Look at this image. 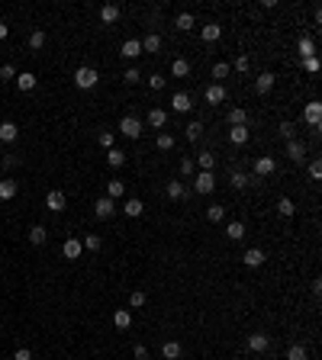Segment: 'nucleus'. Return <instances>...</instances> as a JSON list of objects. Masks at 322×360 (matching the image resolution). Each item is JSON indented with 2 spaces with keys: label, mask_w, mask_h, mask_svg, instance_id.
<instances>
[{
  "label": "nucleus",
  "mask_w": 322,
  "mask_h": 360,
  "mask_svg": "<svg viewBox=\"0 0 322 360\" xmlns=\"http://www.w3.org/2000/svg\"><path fill=\"white\" fill-rule=\"evenodd\" d=\"M97 81H100V74H97V68H78L74 71V84L81 90H90V87H97Z\"/></svg>",
  "instance_id": "nucleus-1"
},
{
  "label": "nucleus",
  "mask_w": 322,
  "mask_h": 360,
  "mask_svg": "<svg viewBox=\"0 0 322 360\" xmlns=\"http://www.w3.org/2000/svg\"><path fill=\"white\" fill-rule=\"evenodd\" d=\"M213 187H216V177H213V171H200V174H194V190H197L200 196L213 193Z\"/></svg>",
  "instance_id": "nucleus-2"
},
{
  "label": "nucleus",
  "mask_w": 322,
  "mask_h": 360,
  "mask_svg": "<svg viewBox=\"0 0 322 360\" xmlns=\"http://www.w3.org/2000/svg\"><path fill=\"white\" fill-rule=\"evenodd\" d=\"M268 347H271V334H264V331L248 334V351H252V354H264Z\"/></svg>",
  "instance_id": "nucleus-3"
},
{
  "label": "nucleus",
  "mask_w": 322,
  "mask_h": 360,
  "mask_svg": "<svg viewBox=\"0 0 322 360\" xmlns=\"http://www.w3.org/2000/svg\"><path fill=\"white\" fill-rule=\"evenodd\" d=\"M119 132H123L126 138H139L142 135V123L136 116H123V119H119Z\"/></svg>",
  "instance_id": "nucleus-4"
},
{
  "label": "nucleus",
  "mask_w": 322,
  "mask_h": 360,
  "mask_svg": "<svg viewBox=\"0 0 322 360\" xmlns=\"http://www.w3.org/2000/svg\"><path fill=\"white\" fill-rule=\"evenodd\" d=\"M303 123H309L313 129H319V123H322V103H319V100L306 103V110H303Z\"/></svg>",
  "instance_id": "nucleus-5"
},
{
  "label": "nucleus",
  "mask_w": 322,
  "mask_h": 360,
  "mask_svg": "<svg viewBox=\"0 0 322 360\" xmlns=\"http://www.w3.org/2000/svg\"><path fill=\"white\" fill-rule=\"evenodd\" d=\"M93 212H97V219H113V215H116V203L110 196H100L97 203H93Z\"/></svg>",
  "instance_id": "nucleus-6"
},
{
  "label": "nucleus",
  "mask_w": 322,
  "mask_h": 360,
  "mask_svg": "<svg viewBox=\"0 0 322 360\" xmlns=\"http://www.w3.org/2000/svg\"><path fill=\"white\" fill-rule=\"evenodd\" d=\"M68 206V199H65V193L62 190H52L49 196H45V209H52V212H62Z\"/></svg>",
  "instance_id": "nucleus-7"
},
{
  "label": "nucleus",
  "mask_w": 322,
  "mask_h": 360,
  "mask_svg": "<svg viewBox=\"0 0 322 360\" xmlns=\"http://www.w3.org/2000/svg\"><path fill=\"white\" fill-rule=\"evenodd\" d=\"M287 158L293 161V164H303V158H306V145H303V142H287Z\"/></svg>",
  "instance_id": "nucleus-8"
},
{
  "label": "nucleus",
  "mask_w": 322,
  "mask_h": 360,
  "mask_svg": "<svg viewBox=\"0 0 322 360\" xmlns=\"http://www.w3.org/2000/svg\"><path fill=\"white\" fill-rule=\"evenodd\" d=\"M242 264H245V267H261V264H264V251H261V248H248L242 254Z\"/></svg>",
  "instance_id": "nucleus-9"
},
{
  "label": "nucleus",
  "mask_w": 322,
  "mask_h": 360,
  "mask_svg": "<svg viewBox=\"0 0 322 360\" xmlns=\"http://www.w3.org/2000/svg\"><path fill=\"white\" fill-rule=\"evenodd\" d=\"M248 138H252V129H248V126H232L229 129V142H232V145H245Z\"/></svg>",
  "instance_id": "nucleus-10"
},
{
  "label": "nucleus",
  "mask_w": 322,
  "mask_h": 360,
  "mask_svg": "<svg viewBox=\"0 0 322 360\" xmlns=\"http://www.w3.org/2000/svg\"><path fill=\"white\" fill-rule=\"evenodd\" d=\"M274 171H277V161H274V158H258L255 161V174L258 177H271Z\"/></svg>",
  "instance_id": "nucleus-11"
},
{
  "label": "nucleus",
  "mask_w": 322,
  "mask_h": 360,
  "mask_svg": "<svg viewBox=\"0 0 322 360\" xmlns=\"http://www.w3.org/2000/svg\"><path fill=\"white\" fill-rule=\"evenodd\" d=\"M219 35H222L219 23H206V26H200V39H203V42H216Z\"/></svg>",
  "instance_id": "nucleus-12"
},
{
  "label": "nucleus",
  "mask_w": 322,
  "mask_h": 360,
  "mask_svg": "<svg viewBox=\"0 0 322 360\" xmlns=\"http://www.w3.org/2000/svg\"><path fill=\"white\" fill-rule=\"evenodd\" d=\"M16 135H20L16 123H10V119H7V123H0V142H7V145H10V142H16Z\"/></svg>",
  "instance_id": "nucleus-13"
},
{
  "label": "nucleus",
  "mask_w": 322,
  "mask_h": 360,
  "mask_svg": "<svg viewBox=\"0 0 322 360\" xmlns=\"http://www.w3.org/2000/svg\"><path fill=\"white\" fill-rule=\"evenodd\" d=\"M113 325H116L119 331H126L129 325H132V312H129V309H116V312H113Z\"/></svg>",
  "instance_id": "nucleus-14"
},
{
  "label": "nucleus",
  "mask_w": 322,
  "mask_h": 360,
  "mask_svg": "<svg viewBox=\"0 0 322 360\" xmlns=\"http://www.w3.org/2000/svg\"><path fill=\"white\" fill-rule=\"evenodd\" d=\"M225 100V87H222V84H213V87H206V103L210 106H219Z\"/></svg>",
  "instance_id": "nucleus-15"
},
{
  "label": "nucleus",
  "mask_w": 322,
  "mask_h": 360,
  "mask_svg": "<svg viewBox=\"0 0 322 360\" xmlns=\"http://www.w3.org/2000/svg\"><path fill=\"white\" fill-rule=\"evenodd\" d=\"M123 212L129 215V219H139V215L145 212V203H142V199H126L123 203Z\"/></svg>",
  "instance_id": "nucleus-16"
},
{
  "label": "nucleus",
  "mask_w": 322,
  "mask_h": 360,
  "mask_svg": "<svg viewBox=\"0 0 322 360\" xmlns=\"http://www.w3.org/2000/svg\"><path fill=\"white\" fill-rule=\"evenodd\" d=\"M81 251H84V248H81V242H78V238H68V242L62 245V254H65L68 261H74V257H81Z\"/></svg>",
  "instance_id": "nucleus-17"
},
{
  "label": "nucleus",
  "mask_w": 322,
  "mask_h": 360,
  "mask_svg": "<svg viewBox=\"0 0 322 360\" xmlns=\"http://www.w3.org/2000/svg\"><path fill=\"white\" fill-rule=\"evenodd\" d=\"M255 87H258V93H271L274 90V74H271V71H261L258 81H255Z\"/></svg>",
  "instance_id": "nucleus-18"
},
{
  "label": "nucleus",
  "mask_w": 322,
  "mask_h": 360,
  "mask_svg": "<svg viewBox=\"0 0 322 360\" xmlns=\"http://www.w3.org/2000/svg\"><path fill=\"white\" fill-rule=\"evenodd\" d=\"M139 45H142V52H148V55H155V52H158V49H161V35H155V32H148V35H145V39H142Z\"/></svg>",
  "instance_id": "nucleus-19"
},
{
  "label": "nucleus",
  "mask_w": 322,
  "mask_h": 360,
  "mask_svg": "<svg viewBox=\"0 0 322 360\" xmlns=\"http://www.w3.org/2000/svg\"><path fill=\"white\" fill-rule=\"evenodd\" d=\"M119 55H123V58H139V55H142L139 39H126V42H123V49H119Z\"/></svg>",
  "instance_id": "nucleus-20"
},
{
  "label": "nucleus",
  "mask_w": 322,
  "mask_h": 360,
  "mask_svg": "<svg viewBox=\"0 0 322 360\" xmlns=\"http://www.w3.org/2000/svg\"><path fill=\"white\" fill-rule=\"evenodd\" d=\"M174 26L181 29V32H190V29L197 26V19H194V13H177L174 16Z\"/></svg>",
  "instance_id": "nucleus-21"
},
{
  "label": "nucleus",
  "mask_w": 322,
  "mask_h": 360,
  "mask_svg": "<svg viewBox=\"0 0 322 360\" xmlns=\"http://www.w3.org/2000/svg\"><path fill=\"white\" fill-rule=\"evenodd\" d=\"M123 193H126V184H123V180H110V184H106V196H110L113 203L123 199Z\"/></svg>",
  "instance_id": "nucleus-22"
},
{
  "label": "nucleus",
  "mask_w": 322,
  "mask_h": 360,
  "mask_svg": "<svg viewBox=\"0 0 322 360\" xmlns=\"http://www.w3.org/2000/svg\"><path fill=\"white\" fill-rule=\"evenodd\" d=\"M184 135H187V142H200V135H203V123H200V119H194V123H187Z\"/></svg>",
  "instance_id": "nucleus-23"
},
{
  "label": "nucleus",
  "mask_w": 322,
  "mask_h": 360,
  "mask_svg": "<svg viewBox=\"0 0 322 360\" xmlns=\"http://www.w3.org/2000/svg\"><path fill=\"white\" fill-rule=\"evenodd\" d=\"M164 123H168V113H164V110H158V106H155V110H148V126H151V129H161Z\"/></svg>",
  "instance_id": "nucleus-24"
},
{
  "label": "nucleus",
  "mask_w": 322,
  "mask_h": 360,
  "mask_svg": "<svg viewBox=\"0 0 322 360\" xmlns=\"http://www.w3.org/2000/svg\"><path fill=\"white\" fill-rule=\"evenodd\" d=\"M171 106H174V113H187L190 106V93H174V100H171Z\"/></svg>",
  "instance_id": "nucleus-25"
},
{
  "label": "nucleus",
  "mask_w": 322,
  "mask_h": 360,
  "mask_svg": "<svg viewBox=\"0 0 322 360\" xmlns=\"http://www.w3.org/2000/svg\"><path fill=\"white\" fill-rule=\"evenodd\" d=\"M161 354H164V360H181V344H177V341H164Z\"/></svg>",
  "instance_id": "nucleus-26"
},
{
  "label": "nucleus",
  "mask_w": 322,
  "mask_h": 360,
  "mask_svg": "<svg viewBox=\"0 0 322 360\" xmlns=\"http://www.w3.org/2000/svg\"><path fill=\"white\" fill-rule=\"evenodd\" d=\"M16 84H20V90H35V84H39V77H35L32 71H23V74L16 77Z\"/></svg>",
  "instance_id": "nucleus-27"
},
{
  "label": "nucleus",
  "mask_w": 322,
  "mask_h": 360,
  "mask_svg": "<svg viewBox=\"0 0 322 360\" xmlns=\"http://www.w3.org/2000/svg\"><path fill=\"white\" fill-rule=\"evenodd\" d=\"M100 19L106 23V26H113V23L119 19V7H116V4H106V7L100 10Z\"/></svg>",
  "instance_id": "nucleus-28"
},
{
  "label": "nucleus",
  "mask_w": 322,
  "mask_h": 360,
  "mask_svg": "<svg viewBox=\"0 0 322 360\" xmlns=\"http://www.w3.org/2000/svg\"><path fill=\"white\" fill-rule=\"evenodd\" d=\"M29 242H32V245H45V242H49L45 225H32V229H29Z\"/></svg>",
  "instance_id": "nucleus-29"
},
{
  "label": "nucleus",
  "mask_w": 322,
  "mask_h": 360,
  "mask_svg": "<svg viewBox=\"0 0 322 360\" xmlns=\"http://www.w3.org/2000/svg\"><path fill=\"white\" fill-rule=\"evenodd\" d=\"M225 235H229L232 242H242L245 238V222H229L225 225Z\"/></svg>",
  "instance_id": "nucleus-30"
},
{
  "label": "nucleus",
  "mask_w": 322,
  "mask_h": 360,
  "mask_svg": "<svg viewBox=\"0 0 322 360\" xmlns=\"http://www.w3.org/2000/svg\"><path fill=\"white\" fill-rule=\"evenodd\" d=\"M16 180H0V199H13L16 196Z\"/></svg>",
  "instance_id": "nucleus-31"
},
{
  "label": "nucleus",
  "mask_w": 322,
  "mask_h": 360,
  "mask_svg": "<svg viewBox=\"0 0 322 360\" xmlns=\"http://www.w3.org/2000/svg\"><path fill=\"white\" fill-rule=\"evenodd\" d=\"M300 55L303 58H316V42L309 35H300Z\"/></svg>",
  "instance_id": "nucleus-32"
},
{
  "label": "nucleus",
  "mask_w": 322,
  "mask_h": 360,
  "mask_svg": "<svg viewBox=\"0 0 322 360\" xmlns=\"http://www.w3.org/2000/svg\"><path fill=\"white\" fill-rule=\"evenodd\" d=\"M171 74H174V77H187V74H190V62H184V58H174Z\"/></svg>",
  "instance_id": "nucleus-33"
},
{
  "label": "nucleus",
  "mask_w": 322,
  "mask_h": 360,
  "mask_svg": "<svg viewBox=\"0 0 322 360\" xmlns=\"http://www.w3.org/2000/svg\"><path fill=\"white\" fill-rule=\"evenodd\" d=\"M106 164H110V167H123L126 164V154L119 151V148H110V151H106Z\"/></svg>",
  "instance_id": "nucleus-34"
},
{
  "label": "nucleus",
  "mask_w": 322,
  "mask_h": 360,
  "mask_svg": "<svg viewBox=\"0 0 322 360\" xmlns=\"http://www.w3.org/2000/svg\"><path fill=\"white\" fill-rule=\"evenodd\" d=\"M248 184H255V180L248 177L245 171H232V187H235V190H245Z\"/></svg>",
  "instance_id": "nucleus-35"
},
{
  "label": "nucleus",
  "mask_w": 322,
  "mask_h": 360,
  "mask_svg": "<svg viewBox=\"0 0 322 360\" xmlns=\"http://www.w3.org/2000/svg\"><path fill=\"white\" fill-rule=\"evenodd\" d=\"M168 196L171 199H184L187 196V187L181 184V180H171V184H168Z\"/></svg>",
  "instance_id": "nucleus-36"
},
{
  "label": "nucleus",
  "mask_w": 322,
  "mask_h": 360,
  "mask_svg": "<svg viewBox=\"0 0 322 360\" xmlns=\"http://www.w3.org/2000/svg\"><path fill=\"white\" fill-rule=\"evenodd\" d=\"M206 219L210 222H222L225 219V206H222V203H213V206L206 209Z\"/></svg>",
  "instance_id": "nucleus-37"
},
{
  "label": "nucleus",
  "mask_w": 322,
  "mask_h": 360,
  "mask_svg": "<svg viewBox=\"0 0 322 360\" xmlns=\"http://www.w3.org/2000/svg\"><path fill=\"white\" fill-rule=\"evenodd\" d=\"M277 212H280V215H287V219H290V215L296 212L293 199H290V196H280V199H277Z\"/></svg>",
  "instance_id": "nucleus-38"
},
{
  "label": "nucleus",
  "mask_w": 322,
  "mask_h": 360,
  "mask_svg": "<svg viewBox=\"0 0 322 360\" xmlns=\"http://www.w3.org/2000/svg\"><path fill=\"white\" fill-rule=\"evenodd\" d=\"M229 71H232V68H229V65H225V62H216V65H213V77H216V84H219V81H225V77H229Z\"/></svg>",
  "instance_id": "nucleus-39"
},
{
  "label": "nucleus",
  "mask_w": 322,
  "mask_h": 360,
  "mask_svg": "<svg viewBox=\"0 0 322 360\" xmlns=\"http://www.w3.org/2000/svg\"><path fill=\"white\" fill-rule=\"evenodd\" d=\"M245 123H248L245 110H229V126H245Z\"/></svg>",
  "instance_id": "nucleus-40"
},
{
  "label": "nucleus",
  "mask_w": 322,
  "mask_h": 360,
  "mask_svg": "<svg viewBox=\"0 0 322 360\" xmlns=\"http://www.w3.org/2000/svg\"><path fill=\"white\" fill-rule=\"evenodd\" d=\"M197 161H200V171H213V164H216V158H213L210 151H203V154H197Z\"/></svg>",
  "instance_id": "nucleus-41"
},
{
  "label": "nucleus",
  "mask_w": 322,
  "mask_h": 360,
  "mask_svg": "<svg viewBox=\"0 0 322 360\" xmlns=\"http://www.w3.org/2000/svg\"><path fill=\"white\" fill-rule=\"evenodd\" d=\"M287 360H306V347H303V344H290Z\"/></svg>",
  "instance_id": "nucleus-42"
},
{
  "label": "nucleus",
  "mask_w": 322,
  "mask_h": 360,
  "mask_svg": "<svg viewBox=\"0 0 322 360\" xmlns=\"http://www.w3.org/2000/svg\"><path fill=\"white\" fill-rule=\"evenodd\" d=\"M100 245H103L100 235H87L84 242H81V248H87V251H100Z\"/></svg>",
  "instance_id": "nucleus-43"
},
{
  "label": "nucleus",
  "mask_w": 322,
  "mask_h": 360,
  "mask_svg": "<svg viewBox=\"0 0 322 360\" xmlns=\"http://www.w3.org/2000/svg\"><path fill=\"white\" fill-rule=\"evenodd\" d=\"M42 45H45V32L35 29V32L29 35V49H42Z\"/></svg>",
  "instance_id": "nucleus-44"
},
{
  "label": "nucleus",
  "mask_w": 322,
  "mask_h": 360,
  "mask_svg": "<svg viewBox=\"0 0 322 360\" xmlns=\"http://www.w3.org/2000/svg\"><path fill=\"white\" fill-rule=\"evenodd\" d=\"M158 148H161V151H171V148H174V135L161 132V135H158Z\"/></svg>",
  "instance_id": "nucleus-45"
},
{
  "label": "nucleus",
  "mask_w": 322,
  "mask_h": 360,
  "mask_svg": "<svg viewBox=\"0 0 322 360\" xmlns=\"http://www.w3.org/2000/svg\"><path fill=\"white\" fill-rule=\"evenodd\" d=\"M123 81H126V84H136V81H142L139 68H126V71H123Z\"/></svg>",
  "instance_id": "nucleus-46"
},
{
  "label": "nucleus",
  "mask_w": 322,
  "mask_h": 360,
  "mask_svg": "<svg viewBox=\"0 0 322 360\" xmlns=\"http://www.w3.org/2000/svg\"><path fill=\"white\" fill-rule=\"evenodd\" d=\"M181 174H184V177L197 174V164H194V158H184V161H181Z\"/></svg>",
  "instance_id": "nucleus-47"
},
{
  "label": "nucleus",
  "mask_w": 322,
  "mask_h": 360,
  "mask_svg": "<svg viewBox=\"0 0 322 360\" xmlns=\"http://www.w3.org/2000/svg\"><path fill=\"white\" fill-rule=\"evenodd\" d=\"M277 132H280V135L287 138V142H293V132H296V126H293V123H280V129H277Z\"/></svg>",
  "instance_id": "nucleus-48"
},
{
  "label": "nucleus",
  "mask_w": 322,
  "mask_h": 360,
  "mask_svg": "<svg viewBox=\"0 0 322 360\" xmlns=\"http://www.w3.org/2000/svg\"><path fill=\"white\" fill-rule=\"evenodd\" d=\"M113 138H116V135H113V132H100V135H97V142H100V145H103L106 151H110V148H113Z\"/></svg>",
  "instance_id": "nucleus-49"
},
{
  "label": "nucleus",
  "mask_w": 322,
  "mask_h": 360,
  "mask_svg": "<svg viewBox=\"0 0 322 360\" xmlns=\"http://www.w3.org/2000/svg\"><path fill=\"white\" fill-rule=\"evenodd\" d=\"M145 293H132V296H129V306H132V309H142V306H145Z\"/></svg>",
  "instance_id": "nucleus-50"
},
{
  "label": "nucleus",
  "mask_w": 322,
  "mask_h": 360,
  "mask_svg": "<svg viewBox=\"0 0 322 360\" xmlns=\"http://www.w3.org/2000/svg\"><path fill=\"white\" fill-rule=\"evenodd\" d=\"M164 84H168V81H164L161 74H151V77H148V87H151V90H164Z\"/></svg>",
  "instance_id": "nucleus-51"
},
{
  "label": "nucleus",
  "mask_w": 322,
  "mask_h": 360,
  "mask_svg": "<svg viewBox=\"0 0 322 360\" xmlns=\"http://www.w3.org/2000/svg\"><path fill=\"white\" fill-rule=\"evenodd\" d=\"M16 77V68L13 65H4V68H0V81H13Z\"/></svg>",
  "instance_id": "nucleus-52"
},
{
  "label": "nucleus",
  "mask_w": 322,
  "mask_h": 360,
  "mask_svg": "<svg viewBox=\"0 0 322 360\" xmlns=\"http://www.w3.org/2000/svg\"><path fill=\"white\" fill-rule=\"evenodd\" d=\"M132 357H136V360H148V347H145V344H136V347H132Z\"/></svg>",
  "instance_id": "nucleus-53"
},
{
  "label": "nucleus",
  "mask_w": 322,
  "mask_h": 360,
  "mask_svg": "<svg viewBox=\"0 0 322 360\" xmlns=\"http://www.w3.org/2000/svg\"><path fill=\"white\" fill-rule=\"evenodd\" d=\"M303 68L309 71V74H316V71H319V58H303Z\"/></svg>",
  "instance_id": "nucleus-54"
},
{
  "label": "nucleus",
  "mask_w": 322,
  "mask_h": 360,
  "mask_svg": "<svg viewBox=\"0 0 322 360\" xmlns=\"http://www.w3.org/2000/svg\"><path fill=\"white\" fill-rule=\"evenodd\" d=\"M235 71H242V74L248 71V55H238V58H235Z\"/></svg>",
  "instance_id": "nucleus-55"
},
{
  "label": "nucleus",
  "mask_w": 322,
  "mask_h": 360,
  "mask_svg": "<svg viewBox=\"0 0 322 360\" xmlns=\"http://www.w3.org/2000/svg\"><path fill=\"white\" fill-rule=\"evenodd\" d=\"M309 177H313V180H319V177H322V164H319V161L309 164Z\"/></svg>",
  "instance_id": "nucleus-56"
},
{
  "label": "nucleus",
  "mask_w": 322,
  "mask_h": 360,
  "mask_svg": "<svg viewBox=\"0 0 322 360\" xmlns=\"http://www.w3.org/2000/svg\"><path fill=\"white\" fill-rule=\"evenodd\" d=\"M13 360H32V351L29 347H20V351L13 354Z\"/></svg>",
  "instance_id": "nucleus-57"
},
{
  "label": "nucleus",
  "mask_w": 322,
  "mask_h": 360,
  "mask_svg": "<svg viewBox=\"0 0 322 360\" xmlns=\"http://www.w3.org/2000/svg\"><path fill=\"white\" fill-rule=\"evenodd\" d=\"M4 164H7V167H16V164H20V158H16V154H7Z\"/></svg>",
  "instance_id": "nucleus-58"
},
{
  "label": "nucleus",
  "mask_w": 322,
  "mask_h": 360,
  "mask_svg": "<svg viewBox=\"0 0 322 360\" xmlns=\"http://www.w3.org/2000/svg\"><path fill=\"white\" fill-rule=\"evenodd\" d=\"M7 35H10V26H7V23H0V39H7Z\"/></svg>",
  "instance_id": "nucleus-59"
}]
</instances>
